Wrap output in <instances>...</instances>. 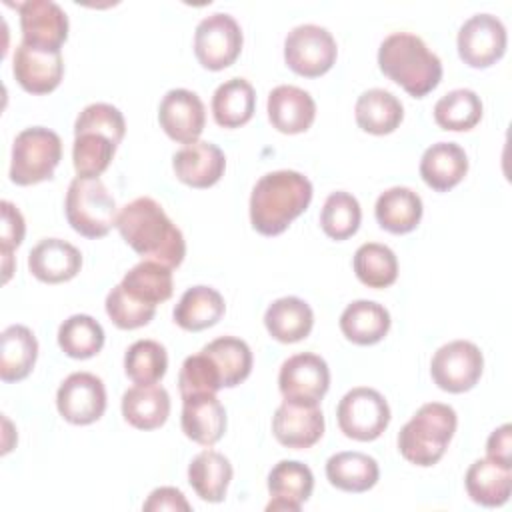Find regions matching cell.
I'll return each instance as SVG.
<instances>
[{"label":"cell","instance_id":"74e56055","mask_svg":"<svg viewBox=\"0 0 512 512\" xmlns=\"http://www.w3.org/2000/svg\"><path fill=\"white\" fill-rule=\"evenodd\" d=\"M104 328L88 314H74L58 328V346L62 352L76 360L96 356L104 346Z\"/></svg>","mask_w":512,"mask_h":512},{"label":"cell","instance_id":"d590c367","mask_svg":"<svg viewBox=\"0 0 512 512\" xmlns=\"http://www.w3.org/2000/svg\"><path fill=\"white\" fill-rule=\"evenodd\" d=\"M202 352L216 364L224 388H234L250 376L252 370V350L236 336H220L208 342Z\"/></svg>","mask_w":512,"mask_h":512},{"label":"cell","instance_id":"8d00e7d4","mask_svg":"<svg viewBox=\"0 0 512 512\" xmlns=\"http://www.w3.org/2000/svg\"><path fill=\"white\" fill-rule=\"evenodd\" d=\"M482 118V100L470 88H456L446 92L434 104V120L442 130L466 132Z\"/></svg>","mask_w":512,"mask_h":512},{"label":"cell","instance_id":"277c9868","mask_svg":"<svg viewBox=\"0 0 512 512\" xmlns=\"http://www.w3.org/2000/svg\"><path fill=\"white\" fill-rule=\"evenodd\" d=\"M456 424L458 416L452 406L442 402L422 404L400 428L398 450L410 464L422 468L432 466L444 456L456 432Z\"/></svg>","mask_w":512,"mask_h":512},{"label":"cell","instance_id":"6da1fadb","mask_svg":"<svg viewBox=\"0 0 512 512\" xmlns=\"http://www.w3.org/2000/svg\"><path fill=\"white\" fill-rule=\"evenodd\" d=\"M116 228L124 242L146 260L178 268L186 256V242L180 228L150 196H140L124 204L118 212Z\"/></svg>","mask_w":512,"mask_h":512},{"label":"cell","instance_id":"2e32d148","mask_svg":"<svg viewBox=\"0 0 512 512\" xmlns=\"http://www.w3.org/2000/svg\"><path fill=\"white\" fill-rule=\"evenodd\" d=\"M22 42L60 50L68 38V16L60 4L54 0H26L18 4Z\"/></svg>","mask_w":512,"mask_h":512},{"label":"cell","instance_id":"d6a6232c","mask_svg":"<svg viewBox=\"0 0 512 512\" xmlns=\"http://www.w3.org/2000/svg\"><path fill=\"white\" fill-rule=\"evenodd\" d=\"M230 480H232L230 460L224 454L210 450V446L200 454H196L188 464V482L204 502H214V504L222 502Z\"/></svg>","mask_w":512,"mask_h":512},{"label":"cell","instance_id":"7c38bea8","mask_svg":"<svg viewBox=\"0 0 512 512\" xmlns=\"http://www.w3.org/2000/svg\"><path fill=\"white\" fill-rule=\"evenodd\" d=\"M278 388L284 400L318 406L330 388V370L322 356L300 352L282 362Z\"/></svg>","mask_w":512,"mask_h":512},{"label":"cell","instance_id":"ac0fdd59","mask_svg":"<svg viewBox=\"0 0 512 512\" xmlns=\"http://www.w3.org/2000/svg\"><path fill=\"white\" fill-rule=\"evenodd\" d=\"M172 168L180 182L192 188H210L222 178L226 158L216 144L196 140L172 156Z\"/></svg>","mask_w":512,"mask_h":512},{"label":"cell","instance_id":"ffe728a7","mask_svg":"<svg viewBox=\"0 0 512 512\" xmlns=\"http://www.w3.org/2000/svg\"><path fill=\"white\" fill-rule=\"evenodd\" d=\"M182 432L200 446H214L226 432V410L216 394H192L182 398Z\"/></svg>","mask_w":512,"mask_h":512},{"label":"cell","instance_id":"7dc6e473","mask_svg":"<svg viewBox=\"0 0 512 512\" xmlns=\"http://www.w3.org/2000/svg\"><path fill=\"white\" fill-rule=\"evenodd\" d=\"M142 510H146V512H158V510H176V512L184 510V512H188L190 504L178 488L160 486V488L150 492L148 500L142 504Z\"/></svg>","mask_w":512,"mask_h":512},{"label":"cell","instance_id":"9c48e42d","mask_svg":"<svg viewBox=\"0 0 512 512\" xmlns=\"http://www.w3.org/2000/svg\"><path fill=\"white\" fill-rule=\"evenodd\" d=\"M484 370V356L470 340H452L440 346L430 362L434 384L452 394L466 392L476 386Z\"/></svg>","mask_w":512,"mask_h":512},{"label":"cell","instance_id":"836d02e7","mask_svg":"<svg viewBox=\"0 0 512 512\" xmlns=\"http://www.w3.org/2000/svg\"><path fill=\"white\" fill-rule=\"evenodd\" d=\"M256 110V92L246 78H230L222 82L212 96V114L218 126H244Z\"/></svg>","mask_w":512,"mask_h":512},{"label":"cell","instance_id":"4316f807","mask_svg":"<svg viewBox=\"0 0 512 512\" xmlns=\"http://www.w3.org/2000/svg\"><path fill=\"white\" fill-rule=\"evenodd\" d=\"M422 198L406 186H392L384 190L374 206V216L380 228L392 234H408L422 220Z\"/></svg>","mask_w":512,"mask_h":512},{"label":"cell","instance_id":"8fae6325","mask_svg":"<svg viewBox=\"0 0 512 512\" xmlns=\"http://www.w3.org/2000/svg\"><path fill=\"white\" fill-rule=\"evenodd\" d=\"M508 44L504 22L488 12L470 16L458 30V54L470 68H488L496 64Z\"/></svg>","mask_w":512,"mask_h":512},{"label":"cell","instance_id":"3957f363","mask_svg":"<svg viewBox=\"0 0 512 512\" xmlns=\"http://www.w3.org/2000/svg\"><path fill=\"white\" fill-rule=\"evenodd\" d=\"M378 66L384 76L410 96L422 98L442 80V62L426 42L410 32L388 34L378 48Z\"/></svg>","mask_w":512,"mask_h":512},{"label":"cell","instance_id":"f1b7e54d","mask_svg":"<svg viewBox=\"0 0 512 512\" xmlns=\"http://www.w3.org/2000/svg\"><path fill=\"white\" fill-rule=\"evenodd\" d=\"M226 304L222 294L212 286H192L188 288L178 304L174 306V322L188 332H200L214 326L224 316Z\"/></svg>","mask_w":512,"mask_h":512},{"label":"cell","instance_id":"b9f144b4","mask_svg":"<svg viewBox=\"0 0 512 512\" xmlns=\"http://www.w3.org/2000/svg\"><path fill=\"white\" fill-rule=\"evenodd\" d=\"M360 220V202L350 192L336 190L324 200L320 212V226L328 238L346 240L354 236L356 230L360 228Z\"/></svg>","mask_w":512,"mask_h":512},{"label":"cell","instance_id":"484cf974","mask_svg":"<svg viewBox=\"0 0 512 512\" xmlns=\"http://www.w3.org/2000/svg\"><path fill=\"white\" fill-rule=\"evenodd\" d=\"M170 414V396L164 386L136 384L122 394V416L138 430L160 428Z\"/></svg>","mask_w":512,"mask_h":512},{"label":"cell","instance_id":"5bb4252c","mask_svg":"<svg viewBox=\"0 0 512 512\" xmlns=\"http://www.w3.org/2000/svg\"><path fill=\"white\" fill-rule=\"evenodd\" d=\"M158 122L174 142L186 146L200 138L206 124V110L196 92L172 88L160 100Z\"/></svg>","mask_w":512,"mask_h":512},{"label":"cell","instance_id":"60d3db41","mask_svg":"<svg viewBox=\"0 0 512 512\" xmlns=\"http://www.w3.org/2000/svg\"><path fill=\"white\" fill-rule=\"evenodd\" d=\"M118 144L98 132H82L74 136L72 162L80 178H98L112 162Z\"/></svg>","mask_w":512,"mask_h":512},{"label":"cell","instance_id":"8992f818","mask_svg":"<svg viewBox=\"0 0 512 512\" xmlns=\"http://www.w3.org/2000/svg\"><path fill=\"white\" fill-rule=\"evenodd\" d=\"M62 158L60 136L44 126H30L16 134L12 142L10 180L18 186H32L54 176Z\"/></svg>","mask_w":512,"mask_h":512},{"label":"cell","instance_id":"bcb514c9","mask_svg":"<svg viewBox=\"0 0 512 512\" xmlns=\"http://www.w3.org/2000/svg\"><path fill=\"white\" fill-rule=\"evenodd\" d=\"M2 228H0V248H2V266H4V282H8L12 274V250L18 248L26 234V224L22 212L10 202L2 200Z\"/></svg>","mask_w":512,"mask_h":512},{"label":"cell","instance_id":"4fadbf2b","mask_svg":"<svg viewBox=\"0 0 512 512\" xmlns=\"http://www.w3.org/2000/svg\"><path fill=\"white\" fill-rule=\"evenodd\" d=\"M60 416L76 426H86L102 418L106 410L104 382L92 372H72L56 392Z\"/></svg>","mask_w":512,"mask_h":512},{"label":"cell","instance_id":"5b68a950","mask_svg":"<svg viewBox=\"0 0 512 512\" xmlns=\"http://www.w3.org/2000/svg\"><path fill=\"white\" fill-rule=\"evenodd\" d=\"M66 220L74 232L86 238H102L116 226V200L100 178L76 176L64 200Z\"/></svg>","mask_w":512,"mask_h":512},{"label":"cell","instance_id":"f546056e","mask_svg":"<svg viewBox=\"0 0 512 512\" xmlns=\"http://www.w3.org/2000/svg\"><path fill=\"white\" fill-rule=\"evenodd\" d=\"M390 312L374 300H354L340 314L342 334L360 346L380 342L390 330Z\"/></svg>","mask_w":512,"mask_h":512},{"label":"cell","instance_id":"e575fe53","mask_svg":"<svg viewBox=\"0 0 512 512\" xmlns=\"http://www.w3.org/2000/svg\"><path fill=\"white\" fill-rule=\"evenodd\" d=\"M120 284L138 300L158 306L172 296V268L154 260H142L124 274Z\"/></svg>","mask_w":512,"mask_h":512},{"label":"cell","instance_id":"e0dca14e","mask_svg":"<svg viewBox=\"0 0 512 512\" xmlns=\"http://www.w3.org/2000/svg\"><path fill=\"white\" fill-rule=\"evenodd\" d=\"M272 432L286 448H310L324 434V414L318 406L284 400L272 416Z\"/></svg>","mask_w":512,"mask_h":512},{"label":"cell","instance_id":"44dd1931","mask_svg":"<svg viewBox=\"0 0 512 512\" xmlns=\"http://www.w3.org/2000/svg\"><path fill=\"white\" fill-rule=\"evenodd\" d=\"M82 268L80 250L62 238H44L28 254V270L46 284L72 280Z\"/></svg>","mask_w":512,"mask_h":512},{"label":"cell","instance_id":"30bf717a","mask_svg":"<svg viewBox=\"0 0 512 512\" xmlns=\"http://www.w3.org/2000/svg\"><path fill=\"white\" fill-rule=\"evenodd\" d=\"M242 28L226 12H214L202 18L194 32V54L208 70H224L240 56Z\"/></svg>","mask_w":512,"mask_h":512},{"label":"cell","instance_id":"d4e9b609","mask_svg":"<svg viewBox=\"0 0 512 512\" xmlns=\"http://www.w3.org/2000/svg\"><path fill=\"white\" fill-rule=\"evenodd\" d=\"M264 326L274 340L294 344L312 332L314 312L302 298L282 296L266 308Z\"/></svg>","mask_w":512,"mask_h":512},{"label":"cell","instance_id":"7402d4cb","mask_svg":"<svg viewBox=\"0 0 512 512\" xmlns=\"http://www.w3.org/2000/svg\"><path fill=\"white\" fill-rule=\"evenodd\" d=\"M314 474L298 460H280L268 474V492L272 500L266 510L298 512L312 496Z\"/></svg>","mask_w":512,"mask_h":512},{"label":"cell","instance_id":"4dcf8cb0","mask_svg":"<svg viewBox=\"0 0 512 512\" xmlns=\"http://www.w3.org/2000/svg\"><path fill=\"white\" fill-rule=\"evenodd\" d=\"M326 478L328 482L344 492H366L376 486L380 478L378 462L356 450L336 452L326 462Z\"/></svg>","mask_w":512,"mask_h":512},{"label":"cell","instance_id":"cb8c5ba5","mask_svg":"<svg viewBox=\"0 0 512 512\" xmlns=\"http://www.w3.org/2000/svg\"><path fill=\"white\" fill-rule=\"evenodd\" d=\"M464 486L472 502L486 508L502 506L508 502L512 492V468L490 458H480L466 470Z\"/></svg>","mask_w":512,"mask_h":512},{"label":"cell","instance_id":"7a4b0ae2","mask_svg":"<svg viewBox=\"0 0 512 512\" xmlns=\"http://www.w3.org/2000/svg\"><path fill=\"white\" fill-rule=\"evenodd\" d=\"M312 200V182L296 170H274L254 184L250 222L262 236L282 234Z\"/></svg>","mask_w":512,"mask_h":512},{"label":"cell","instance_id":"7bdbcfd3","mask_svg":"<svg viewBox=\"0 0 512 512\" xmlns=\"http://www.w3.org/2000/svg\"><path fill=\"white\" fill-rule=\"evenodd\" d=\"M178 388L182 398H186L202 392L216 394L220 388H224V384L212 358L200 350L198 354H192L182 362L178 374Z\"/></svg>","mask_w":512,"mask_h":512},{"label":"cell","instance_id":"52a82bcc","mask_svg":"<svg viewBox=\"0 0 512 512\" xmlns=\"http://www.w3.org/2000/svg\"><path fill=\"white\" fill-rule=\"evenodd\" d=\"M336 418L344 436L358 442H370L388 428L390 406L378 390L356 386L338 402Z\"/></svg>","mask_w":512,"mask_h":512},{"label":"cell","instance_id":"f35d334b","mask_svg":"<svg viewBox=\"0 0 512 512\" xmlns=\"http://www.w3.org/2000/svg\"><path fill=\"white\" fill-rule=\"evenodd\" d=\"M356 278L368 288H386L398 278V260L392 248L378 242H366L354 252Z\"/></svg>","mask_w":512,"mask_h":512},{"label":"cell","instance_id":"c3c4849f","mask_svg":"<svg viewBox=\"0 0 512 512\" xmlns=\"http://www.w3.org/2000/svg\"><path fill=\"white\" fill-rule=\"evenodd\" d=\"M486 458L506 468H512V426L510 424H502L488 436Z\"/></svg>","mask_w":512,"mask_h":512},{"label":"cell","instance_id":"603a6c76","mask_svg":"<svg viewBox=\"0 0 512 512\" xmlns=\"http://www.w3.org/2000/svg\"><path fill=\"white\" fill-rule=\"evenodd\" d=\"M468 172V156L456 142H436L420 158V176L436 192H448Z\"/></svg>","mask_w":512,"mask_h":512},{"label":"cell","instance_id":"f6af8a7d","mask_svg":"<svg viewBox=\"0 0 512 512\" xmlns=\"http://www.w3.org/2000/svg\"><path fill=\"white\" fill-rule=\"evenodd\" d=\"M82 132H98L120 144L126 134V122L116 106L106 102H94L84 106L82 112L76 116L74 136Z\"/></svg>","mask_w":512,"mask_h":512},{"label":"cell","instance_id":"1f68e13d","mask_svg":"<svg viewBox=\"0 0 512 512\" xmlns=\"http://www.w3.org/2000/svg\"><path fill=\"white\" fill-rule=\"evenodd\" d=\"M354 116L356 124L364 132L384 136L400 126L404 118V106L392 92L384 88H370L358 96Z\"/></svg>","mask_w":512,"mask_h":512},{"label":"cell","instance_id":"d6986e66","mask_svg":"<svg viewBox=\"0 0 512 512\" xmlns=\"http://www.w3.org/2000/svg\"><path fill=\"white\" fill-rule=\"evenodd\" d=\"M268 120L282 134L306 132L316 118V102L304 88L280 84L268 94Z\"/></svg>","mask_w":512,"mask_h":512},{"label":"cell","instance_id":"ba28073f","mask_svg":"<svg viewBox=\"0 0 512 512\" xmlns=\"http://www.w3.org/2000/svg\"><path fill=\"white\" fill-rule=\"evenodd\" d=\"M336 56V40L324 26L300 24L284 38V60L292 72L304 78L326 74L334 66Z\"/></svg>","mask_w":512,"mask_h":512},{"label":"cell","instance_id":"83f0119b","mask_svg":"<svg viewBox=\"0 0 512 512\" xmlns=\"http://www.w3.org/2000/svg\"><path fill=\"white\" fill-rule=\"evenodd\" d=\"M38 358V340L28 326L10 324L0 334V378L4 382L24 380Z\"/></svg>","mask_w":512,"mask_h":512},{"label":"cell","instance_id":"ee69618b","mask_svg":"<svg viewBox=\"0 0 512 512\" xmlns=\"http://www.w3.org/2000/svg\"><path fill=\"white\" fill-rule=\"evenodd\" d=\"M104 306L110 320L122 330H134V328L146 326L156 314V306L138 300L136 296L126 292L122 284H116L108 292Z\"/></svg>","mask_w":512,"mask_h":512},{"label":"cell","instance_id":"9a60e30c","mask_svg":"<svg viewBox=\"0 0 512 512\" xmlns=\"http://www.w3.org/2000/svg\"><path fill=\"white\" fill-rule=\"evenodd\" d=\"M12 72L26 92L48 94L58 88L64 76L62 52L20 42L12 56Z\"/></svg>","mask_w":512,"mask_h":512},{"label":"cell","instance_id":"ab89813d","mask_svg":"<svg viewBox=\"0 0 512 512\" xmlns=\"http://www.w3.org/2000/svg\"><path fill=\"white\" fill-rule=\"evenodd\" d=\"M168 368L166 348L156 340H136L124 354V372L134 384H156Z\"/></svg>","mask_w":512,"mask_h":512}]
</instances>
